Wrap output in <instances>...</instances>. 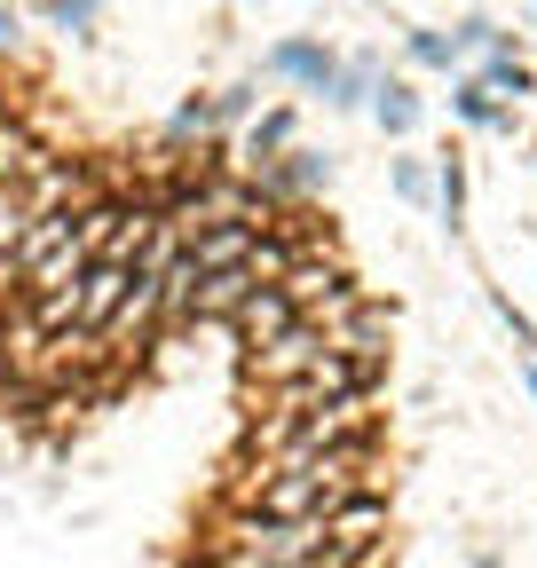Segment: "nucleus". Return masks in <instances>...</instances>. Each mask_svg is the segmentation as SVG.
Masks as SVG:
<instances>
[{"instance_id":"nucleus-1","label":"nucleus","mask_w":537,"mask_h":568,"mask_svg":"<svg viewBox=\"0 0 537 568\" xmlns=\"http://www.w3.org/2000/svg\"><path fill=\"white\" fill-rule=\"evenodd\" d=\"M348 443H387L379 395L316 403V410H253V418L237 426V458H268V466H301V458L348 450Z\"/></svg>"},{"instance_id":"nucleus-2","label":"nucleus","mask_w":537,"mask_h":568,"mask_svg":"<svg viewBox=\"0 0 537 568\" xmlns=\"http://www.w3.org/2000/svg\"><path fill=\"white\" fill-rule=\"evenodd\" d=\"M332 174H341V159L332 151H308V142H285L277 159H261V166H245V182H253V197L277 213V205H316L324 190H332Z\"/></svg>"},{"instance_id":"nucleus-3","label":"nucleus","mask_w":537,"mask_h":568,"mask_svg":"<svg viewBox=\"0 0 537 568\" xmlns=\"http://www.w3.org/2000/svg\"><path fill=\"white\" fill-rule=\"evenodd\" d=\"M308 324L332 339V347H356V355H387V339H395V301H372L364 284H341L332 301H316L308 308Z\"/></svg>"},{"instance_id":"nucleus-4","label":"nucleus","mask_w":537,"mask_h":568,"mask_svg":"<svg viewBox=\"0 0 537 568\" xmlns=\"http://www.w3.org/2000/svg\"><path fill=\"white\" fill-rule=\"evenodd\" d=\"M387 529H395V489H387V481L348 489L341 506L324 514V537L341 545V552H387Z\"/></svg>"},{"instance_id":"nucleus-5","label":"nucleus","mask_w":537,"mask_h":568,"mask_svg":"<svg viewBox=\"0 0 537 568\" xmlns=\"http://www.w3.org/2000/svg\"><path fill=\"white\" fill-rule=\"evenodd\" d=\"M341 284H356L348 253L332 245V237H316V245H301V253H293V268L277 276V293H285V301H293V308L308 316L316 301H332V293H341Z\"/></svg>"},{"instance_id":"nucleus-6","label":"nucleus","mask_w":537,"mask_h":568,"mask_svg":"<svg viewBox=\"0 0 537 568\" xmlns=\"http://www.w3.org/2000/svg\"><path fill=\"white\" fill-rule=\"evenodd\" d=\"M341 71V55H332L316 32H285L277 48L261 55V80H277V88H301V95H324V80Z\"/></svg>"},{"instance_id":"nucleus-7","label":"nucleus","mask_w":537,"mask_h":568,"mask_svg":"<svg viewBox=\"0 0 537 568\" xmlns=\"http://www.w3.org/2000/svg\"><path fill=\"white\" fill-rule=\"evenodd\" d=\"M126 284H134L126 261H88V268H80V339H103V332H111Z\"/></svg>"},{"instance_id":"nucleus-8","label":"nucleus","mask_w":537,"mask_h":568,"mask_svg":"<svg viewBox=\"0 0 537 568\" xmlns=\"http://www.w3.org/2000/svg\"><path fill=\"white\" fill-rule=\"evenodd\" d=\"M253 293H261L253 268H214V276H197V284H190V308H182V332H190V324H230Z\"/></svg>"},{"instance_id":"nucleus-9","label":"nucleus","mask_w":537,"mask_h":568,"mask_svg":"<svg viewBox=\"0 0 537 568\" xmlns=\"http://www.w3.org/2000/svg\"><path fill=\"white\" fill-rule=\"evenodd\" d=\"M450 119L475 126V134H521V111L498 103V95L475 80V71H450Z\"/></svg>"},{"instance_id":"nucleus-10","label":"nucleus","mask_w":537,"mask_h":568,"mask_svg":"<svg viewBox=\"0 0 537 568\" xmlns=\"http://www.w3.org/2000/svg\"><path fill=\"white\" fill-rule=\"evenodd\" d=\"M372 119H379V134L387 142H412L419 126H427V95L412 88V80H395V71H379V88H372V103H364Z\"/></svg>"},{"instance_id":"nucleus-11","label":"nucleus","mask_w":537,"mask_h":568,"mask_svg":"<svg viewBox=\"0 0 537 568\" xmlns=\"http://www.w3.org/2000/svg\"><path fill=\"white\" fill-rule=\"evenodd\" d=\"M285 142H301V111H293V103L253 111V119L237 126V174H245V166H261V159H277Z\"/></svg>"},{"instance_id":"nucleus-12","label":"nucleus","mask_w":537,"mask_h":568,"mask_svg":"<svg viewBox=\"0 0 537 568\" xmlns=\"http://www.w3.org/2000/svg\"><path fill=\"white\" fill-rule=\"evenodd\" d=\"M293 324H301V308H293L285 293H277V284H261V293H253V301H245V308L230 316L237 347H261V339H277V332H293Z\"/></svg>"},{"instance_id":"nucleus-13","label":"nucleus","mask_w":537,"mask_h":568,"mask_svg":"<svg viewBox=\"0 0 537 568\" xmlns=\"http://www.w3.org/2000/svg\"><path fill=\"white\" fill-rule=\"evenodd\" d=\"M245 253H253V230H245V222H222V230L182 237V261H190L197 276H214V268H245Z\"/></svg>"},{"instance_id":"nucleus-14","label":"nucleus","mask_w":537,"mask_h":568,"mask_svg":"<svg viewBox=\"0 0 537 568\" xmlns=\"http://www.w3.org/2000/svg\"><path fill=\"white\" fill-rule=\"evenodd\" d=\"M475 80H483L498 103H514V111H521V103L537 95V63H529L521 48H498V55H483V63H475Z\"/></svg>"},{"instance_id":"nucleus-15","label":"nucleus","mask_w":537,"mask_h":568,"mask_svg":"<svg viewBox=\"0 0 537 568\" xmlns=\"http://www.w3.org/2000/svg\"><path fill=\"white\" fill-rule=\"evenodd\" d=\"M372 88H379V55H372V48H364V55H341V71L324 80V111H364Z\"/></svg>"},{"instance_id":"nucleus-16","label":"nucleus","mask_w":537,"mask_h":568,"mask_svg":"<svg viewBox=\"0 0 537 568\" xmlns=\"http://www.w3.org/2000/svg\"><path fill=\"white\" fill-rule=\"evenodd\" d=\"M498 48H521V32H506L498 17H458V24H450V55H458V71H466V63H483V55H498Z\"/></svg>"},{"instance_id":"nucleus-17","label":"nucleus","mask_w":537,"mask_h":568,"mask_svg":"<svg viewBox=\"0 0 537 568\" xmlns=\"http://www.w3.org/2000/svg\"><path fill=\"white\" fill-rule=\"evenodd\" d=\"M435 222L450 237H466V151H443L435 159Z\"/></svg>"},{"instance_id":"nucleus-18","label":"nucleus","mask_w":537,"mask_h":568,"mask_svg":"<svg viewBox=\"0 0 537 568\" xmlns=\"http://www.w3.org/2000/svg\"><path fill=\"white\" fill-rule=\"evenodd\" d=\"M103 9H111V0H32V17L48 24V32H63V40H95V24H103Z\"/></svg>"},{"instance_id":"nucleus-19","label":"nucleus","mask_w":537,"mask_h":568,"mask_svg":"<svg viewBox=\"0 0 537 568\" xmlns=\"http://www.w3.org/2000/svg\"><path fill=\"white\" fill-rule=\"evenodd\" d=\"M403 63L412 71H458V55H450V32H435V24H403Z\"/></svg>"},{"instance_id":"nucleus-20","label":"nucleus","mask_w":537,"mask_h":568,"mask_svg":"<svg viewBox=\"0 0 537 568\" xmlns=\"http://www.w3.org/2000/svg\"><path fill=\"white\" fill-rule=\"evenodd\" d=\"M387 190H395L403 205H435V166L403 151V159H387Z\"/></svg>"},{"instance_id":"nucleus-21","label":"nucleus","mask_w":537,"mask_h":568,"mask_svg":"<svg viewBox=\"0 0 537 568\" xmlns=\"http://www.w3.org/2000/svg\"><path fill=\"white\" fill-rule=\"evenodd\" d=\"M206 95H214V126H222V134H237V126L261 111V80H230V88H206Z\"/></svg>"},{"instance_id":"nucleus-22","label":"nucleus","mask_w":537,"mask_h":568,"mask_svg":"<svg viewBox=\"0 0 537 568\" xmlns=\"http://www.w3.org/2000/svg\"><path fill=\"white\" fill-rule=\"evenodd\" d=\"M490 316H498V324H506V339H514V347H521V355H537V316H529V308H514V301H506V293H490Z\"/></svg>"},{"instance_id":"nucleus-23","label":"nucleus","mask_w":537,"mask_h":568,"mask_svg":"<svg viewBox=\"0 0 537 568\" xmlns=\"http://www.w3.org/2000/svg\"><path fill=\"white\" fill-rule=\"evenodd\" d=\"M24 48V17L9 9V0H0V55H17Z\"/></svg>"},{"instance_id":"nucleus-24","label":"nucleus","mask_w":537,"mask_h":568,"mask_svg":"<svg viewBox=\"0 0 537 568\" xmlns=\"http://www.w3.org/2000/svg\"><path fill=\"white\" fill-rule=\"evenodd\" d=\"M521 387H529V403H537V355H521Z\"/></svg>"},{"instance_id":"nucleus-25","label":"nucleus","mask_w":537,"mask_h":568,"mask_svg":"<svg viewBox=\"0 0 537 568\" xmlns=\"http://www.w3.org/2000/svg\"><path fill=\"white\" fill-rule=\"evenodd\" d=\"M466 568H506V560H498V552H475V560H466Z\"/></svg>"},{"instance_id":"nucleus-26","label":"nucleus","mask_w":537,"mask_h":568,"mask_svg":"<svg viewBox=\"0 0 537 568\" xmlns=\"http://www.w3.org/2000/svg\"><path fill=\"white\" fill-rule=\"evenodd\" d=\"M529 24H537V0H529Z\"/></svg>"},{"instance_id":"nucleus-27","label":"nucleus","mask_w":537,"mask_h":568,"mask_svg":"<svg viewBox=\"0 0 537 568\" xmlns=\"http://www.w3.org/2000/svg\"><path fill=\"white\" fill-rule=\"evenodd\" d=\"M529 166H537V142H529Z\"/></svg>"},{"instance_id":"nucleus-28","label":"nucleus","mask_w":537,"mask_h":568,"mask_svg":"<svg viewBox=\"0 0 537 568\" xmlns=\"http://www.w3.org/2000/svg\"><path fill=\"white\" fill-rule=\"evenodd\" d=\"M529 48H537V32H529ZM529 63H537V55H529Z\"/></svg>"},{"instance_id":"nucleus-29","label":"nucleus","mask_w":537,"mask_h":568,"mask_svg":"<svg viewBox=\"0 0 537 568\" xmlns=\"http://www.w3.org/2000/svg\"><path fill=\"white\" fill-rule=\"evenodd\" d=\"M0 95H9V88H0Z\"/></svg>"}]
</instances>
